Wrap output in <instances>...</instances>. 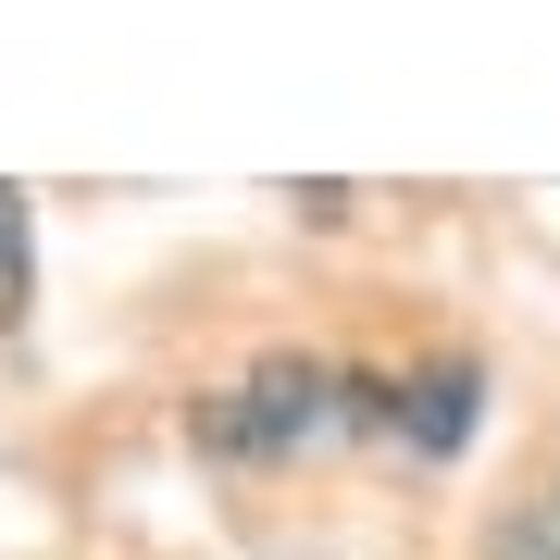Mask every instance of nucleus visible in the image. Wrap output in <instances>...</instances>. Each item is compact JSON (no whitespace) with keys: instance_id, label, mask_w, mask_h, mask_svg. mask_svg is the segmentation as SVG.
Segmentation results:
<instances>
[{"instance_id":"1","label":"nucleus","mask_w":560,"mask_h":560,"mask_svg":"<svg viewBox=\"0 0 560 560\" xmlns=\"http://www.w3.org/2000/svg\"><path fill=\"white\" fill-rule=\"evenodd\" d=\"M374 399H386V374H349V361L275 349V361H249V374L200 411V448H212V460H300V448H349V436H374Z\"/></svg>"},{"instance_id":"2","label":"nucleus","mask_w":560,"mask_h":560,"mask_svg":"<svg viewBox=\"0 0 560 560\" xmlns=\"http://www.w3.org/2000/svg\"><path fill=\"white\" fill-rule=\"evenodd\" d=\"M474 411H486V374L474 361H423V374H386V399H374V436L386 448H423V460H448V448H474Z\"/></svg>"},{"instance_id":"3","label":"nucleus","mask_w":560,"mask_h":560,"mask_svg":"<svg viewBox=\"0 0 560 560\" xmlns=\"http://www.w3.org/2000/svg\"><path fill=\"white\" fill-rule=\"evenodd\" d=\"M25 287H38V224H25V187H0V324H25Z\"/></svg>"},{"instance_id":"4","label":"nucleus","mask_w":560,"mask_h":560,"mask_svg":"<svg viewBox=\"0 0 560 560\" xmlns=\"http://www.w3.org/2000/svg\"><path fill=\"white\" fill-rule=\"evenodd\" d=\"M486 560H560V499H523L499 536H486Z\"/></svg>"}]
</instances>
